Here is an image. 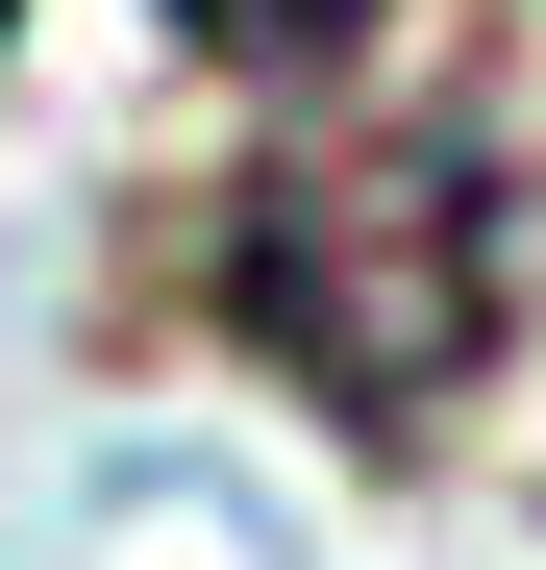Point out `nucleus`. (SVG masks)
Returning <instances> with one entry per match:
<instances>
[{
  "instance_id": "obj_1",
  "label": "nucleus",
  "mask_w": 546,
  "mask_h": 570,
  "mask_svg": "<svg viewBox=\"0 0 546 570\" xmlns=\"http://www.w3.org/2000/svg\"><path fill=\"white\" fill-rule=\"evenodd\" d=\"M224 323L348 422H447L497 372V199L472 149H323L224 199Z\"/></svg>"
},
{
  "instance_id": "obj_2",
  "label": "nucleus",
  "mask_w": 546,
  "mask_h": 570,
  "mask_svg": "<svg viewBox=\"0 0 546 570\" xmlns=\"http://www.w3.org/2000/svg\"><path fill=\"white\" fill-rule=\"evenodd\" d=\"M174 50H224V75H323V50H373V0H174Z\"/></svg>"
},
{
  "instance_id": "obj_3",
  "label": "nucleus",
  "mask_w": 546,
  "mask_h": 570,
  "mask_svg": "<svg viewBox=\"0 0 546 570\" xmlns=\"http://www.w3.org/2000/svg\"><path fill=\"white\" fill-rule=\"evenodd\" d=\"M0 26H26V0H0Z\"/></svg>"
}]
</instances>
